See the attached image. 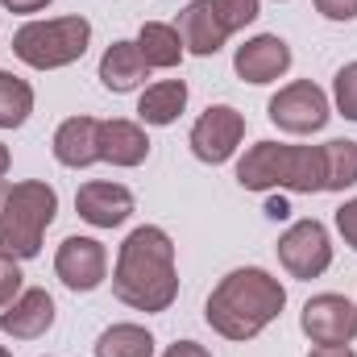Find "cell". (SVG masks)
<instances>
[{"instance_id": "cell-30", "label": "cell", "mask_w": 357, "mask_h": 357, "mask_svg": "<svg viewBox=\"0 0 357 357\" xmlns=\"http://www.w3.org/2000/svg\"><path fill=\"white\" fill-rule=\"evenodd\" d=\"M307 357H357V354L349 349V345H316Z\"/></svg>"}, {"instance_id": "cell-21", "label": "cell", "mask_w": 357, "mask_h": 357, "mask_svg": "<svg viewBox=\"0 0 357 357\" xmlns=\"http://www.w3.org/2000/svg\"><path fill=\"white\" fill-rule=\"evenodd\" d=\"M357 183V142H324V191H345Z\"/></svg>"}, {"instance_id": "cell-20", "label": "cell", "mask_w": 357, "mask_h": 357, "mask_svg": "<svg viewBox=\"0 0 357 357\" xmlns=\"http://www.w3.org/2000/svg\"><path fill=\"white\" fill-rule=\"evenodd\" d=\"M96 357H154V333L142 324H112L100 333Z\"/></svg>"}, {"instance_id": "cell-14", "label": "cell", "mask_w": 357, "mask_h": 357, "mask_svg": "<svg viewBox=\"0 0 357 357\" xmlns=\"http://www.w3.org/2000/svg\"><path fill=\"white\" fill-rule=\"evenodd\" d=\"M175 29H178V38H183V50H187V54H199V59L216 54V50L229 42V29H225V21H220V13H216L212 0H191V4H183Z\"/></svg>"}, {"instance_id": "cell-8", "label": "cell", "mask_w": 357, "mask_h": 357, "mask_svg": "<svg viewBox=\"0 0 357 357\" xmlns=\"http://www.w3.org/2000/svg\"><path fill=\"white\" fill-rule=\"evenodd\" d=\"M245 137V116L233 104H212L195 125H191V154L208 167H220L237 154Z\"/></svg>"}, {"instance_id": "cell-19", "label": "cell", "mask_w": 357, "mask_h": 357, "mask_svg": "<svg viewBox=\"0 0 357 357\" xmlns=\"http://www.w3.org/2000/svg\"><path fill=\"white\" fill-rule=\"evenodd\" d=\"M137 50H142V59H146L150 71H171V67L183 63V54H187L178 29L167 25V21H146L137 29Z\"/></svg>"}, {"instance_id": "cell-10", "label": "cell", "mask_w": 357, "mask_h": 357, "mask_svg": "<svg viewBox=\"0 0 357 357\" xmlns=\"http://www.w3.org/2000/svg\"><path fill=\"white\" fill-rule=\"evenodd\" d=\"M54 274L71 291H96L108 278V250L96 237H67L54 254Z\"/></svg>"}, {"instance_id": "cell-26", "label": "cell", "mask_w": 357, "mask_h": 357, "mask_svg": "<svg viewBox=\"0 0 357 357\" xmlns=\"http://www.w3.org/2000/svg\"><path fill=\"white\" fill-rule=\"evenodd\" d=\"M337 233L345 237L349 250H357V199H345V204L337 208Z\"/></svg>"}, {"instance_id": "cell-31", "label": "cell", "mask_w": 357, "mask_h": 357, "mask_svg": "<svg viewBox=\"0 0 357 357\" xmlns=\"http://www.w3.org/2000/svg\"><path fill=\"white\" fill-rule=\"evenodd\" d=\"M266 216H270V220H287V216H291V208H287V199H282V195H274V199L266 204Z\"/></svg>"}, {"instance_id": "cell-24", "label": "cell", "mask_w": 357, "mask_h": 357, "mask_svg": "<svg viewBox=\"0 0 357 357\" xmlns=\"http://www.w3.org/2000/svg\"><path fill=\"white\" fill-rule=\"evenodd\" d=\"M333 104H337L341 116L357 121V63H345L337 71V79H333Z\"/></svg>"}, {"instance_id": "cell-9", "label": "cell", "mask_w": 357, "mask_h": 357, "mask_svg": "<svg viewBox=\"0 0 357 357\" xmlns=\"http://www.w3.org/2000/svg\"><path fill=\"white\" fill-rule=\"evenodd\" d=\"M299 328L312 345H349L357 337V303H349L345 295H312L303 303Z\"/></svg>"}, {"instance_id": "cell-17", "label": "cell", "mask_w": 357, "mask_h": 357, "mask_svg": "<svg viewBox=\"0 0 357 357\" xmlns=\"http://www.w3.org/2000/svg\"><path fill=\"white\" fill-rule=\"evenodd\" d=\"M146 75H150V67H146L137 42H112V46L104 50V59H100V84L108 91H116V96L142 88Z\"/></svg>"}, {"instance_id": "cell-18", "label": "cell", "mask_w": 357, "mask_h": 357, "mask_svg": "<svg viewBox=\"0 0 357 357\" xmlns=\"http://www.w3.org/2000/svg\"><path fill=\"white\" fill-rule=\"evenodd\" d=\"M183 108H187V84L183 79H158V84H150V88L142 91V100H137L142 125H154V129L175 125Z\"/></svg>"}, {"instance_id": "cell-33", "label": "cell", "mask_w": 357, "mask_h": 357, "mask_svg": "<svg viewBox=\"0 0 357 357\" xmlns=\"http://www.w3.org/2000/svg\"><path fill=\"white\" fill-rule=\"evenodd\" d=\"M0 357H13V354H8V349H4V345H0Z\"/></svg>"}, {"instance_id": "cell-15", "label": "cell", "mask_w": 357, "mask_h": 357, "mask_svg": "<svg viewBox=\"0 0 357 357\" xmlns=\"http://www.w3.org/2000/svg\"><path fill=\"white\" fill-rule=\"evenodd\" d=\"M54 158L71 171L100 162V121L96 116H67L54 129Z\"/></svg>"}, {"instance_id": "cell-7", "label": "cell", "mask_w": 357, "mask_h": 357, "mask_svg": "<svg viewBox=\"0 0 357 357\" xmlns=\"http://www.w3.org/2000/svg\"><path fill=\"white\" fill-rule=\"evenodd\" d=\"M278 262L291 278H320L333 266V237L320 220H295L278 237Z\"/></svg>"}, {"instance_id": "cell-22", "label": "cell", "mask_w": 357, "mask_h": 357, "mask_svg": "<svg viewBox=\"0 0 357 357\" xmlns=\"http://www.w3.org/2000/svg\"><path fill=\"white\" fill-rule=\"evenodd\" d=\"M33 112V88L13 71H0V129H21Z\"/></svg>"}, {"instance_id": "cell-5", "label": "cell", "mask_w": 357, "mask_h": 357, "mask_svg": "<svg viewBox=\"0 0 357 357\" xmlns=\"http://www.w3.org/2000/svg\"><path fill=\"white\" fill-rule=\"evenodd\" d=\"M91 21L88 17H54V21H25L13 33V54L33 71H59L88 54Z\"/></svg>"}, {"instance_id": "cell-6", "label": "cell", "mask_w": 357, "mask_h": 357, "mask_svg": "<svg viewBox=\"0 0 357 357\" xmlns=\"http://www.w3.org/2000/svg\"><path fill=\"white\" fill-rule=\"evenodd\" d=\"M266 112L282 133L303 137V133H320V129L328 125L333 104H328L324 88H316L312 79H295V84H287V88H278L270 96Z\"/></svg>"}, {"instance_id": "cell-12", "label": "cell", "mask_w": 357, "mask_h": 357, "mask_svg": "<svg viewBox=\"0 0 357 357\" xmlns=\"http://www.w3.org/2000/svg\"><path fill=\"white\" fill-rule=\"evenodd\" d=\"M287 67H291V46L278 33H258L233 54V71L245 84H274L287 75Z\"/></svg>"}, {"instance_id": "cell-3", "label": "cell", "mask_w": 357, "mask_h": 357, "mask_svg": "<svg viewBox=\"0 0 357 357\" xmlns=\"http://www.w3.org/2000/svg\"><path fill=\"white\" fill-rule=\"evenodd\" d=\"M59 191L42 178H0V254L25 262L42 254V237L54 225Z\"/></svg>"}, {"instance_id": "cell-27", "label": "cell", "mask_w": 357, "mask_h": 357, "mask_svg": "<svg viewBox=\"0 0 357 357\" xmlns=\"http://www.w3.org/2000/svg\"><path fill=\"white\" fill-rule=\"evenodd\" d=\"M316 13L328 17V21H354L357 0H316Z\"/></svg>"}, {"instance_id": "cell-11", "label": "cell", "mask_w": 357, "mask_h": 357, "mask_svg": "<svg viewBox=\"0 0 357 357\" xmlns=\"http://www.w3.org/2000/svg\"><path fill=\"white\" fill-rule=\"evenodd\" d=\"M75 212L96 229H116V225H125L133 216V191L125 183L91 178L75 191Z\"/></svg>"}, {"instance_id": "cell-2", "label": "cell", "mask_w": 357, "mask_h": 357, "mask_svg": "<svg viewBox=\"0 0 357 357\" xmlns=\"http://www.w3.org/2000/svg\"><path fill=\"white\" fill-rule=\"evenodd\" d=\"M282 307H287V287L262 266H241L229 270L212 287L204 303V320L225 341H254L278 320Z\"/></svg>"}, {"instance_id": "cell-1", "label": "cell", "mask_w": 357, "mask_h": 357, "mask_svg": "<svg viewBox=\"0 0 357 357\" xmlns=\"http://www.w3.org/2000/svg\"><path fill=\"white\" fill-rule=\"evenodd\" d=\"M112 291L133 312H167L178 299V270H175V241L158 225H142L121 241Z\"/></svg>"}, {"instance_id": "cell-25", "label": "cell", "mask_w": 357, "mask_h": 357, "mask_svg": "<svg viewBox=\"0 0 357 357\" xmlns=\"http://www.w3.org/2000/svg\"><path fill=\"white\" fill-rule=\"evenodd\" d=\"M21 278H25V274H21V266H17V258L0 254V312H4L21 291H25V287H21Z\"/></svg>"}, {"instance_id": "cell-13", "label": "cell", "mask_w": 357, "mask_h": 357, "mask_svg": "<svg viewBox=\"0 0 357 357\" xmlns=\"http://www.w3.org/2000/svg\"><path fill=\"white\" fill-rule=\"evenodd\" d=\"M50 324H54V299H50V291H42V287L21 291V295L0 312V333H8L13 341H38V337L50 333Z\"/></svg>"}, {"instance_id": "cell-23", "label": "cell", "mask_w": 357, "mask_h": 357, "mask_svg": "<svg viewBox=\"0 0 357 357\" xmlns=\"http://www.w3.org/2000/svg\"><path fill=\"white\" fill-rule=\"evenodd\" d=\"M212 4H216V13H220V21H225L229 33L254 25L258 13H262V0H212Z\"/></svg>"}, {"instance_id": "cell-32", "label": "cell", "mask_w": 357, "mask_h": 357, "mask_svg": "<svg viewBox=\"0 0 357 357\" xmlns=\"http://www.w3.org/2000/svg\"><path fill=\"white\" fill-rule=\"evenodd\" d=\"M8 175V150H4V146H0V178Z\"/></svg>"}, {"instance_id": "cell-16", "label": "cell", "mask_w": 357, "mask_h": 357, "mask_svg": "<svg viewBox=\"0 0 357 357\" xmlns=\"http://www.w3.org/2000/svg\"><path fill=\"white\" fill-rule=\"evenodd\" d=\"M150 158V137L137 121H100V162L142 167Z\"/></svg>"}, {"instance_id": "cell-29", "label": "cell", "mask_w": 357, "mask_h": 357, "mask_svg": "<svg viewBox=\"0 0 357 357\" xmlns=\"http://www.w3.org/2000/svg\"><path fill=\"white\" fill-rule=\"evenodd\" d=\"M0 4H4L8 13H42L50 0H0Z\"/></svg>"}, {"instance_id": "cell-4", "label": "cell", "mask_w": 357, "mask_h": 357, "mask_svg": "<svg viewBox=\"0 0 357 357\" xmlns=\"http://www.w3.org/2000/svg\"><path fill=\"white\" fill-rule=\"evenodd\" d=\"M237 183L245 191H274V187L295 195L324 191V146L258 142L237 162Z\"/></svg>"}, {"instance_id": "cell-28", "label": "cell", "mask_w": 357, "mask_h": 357, "mask_svg": "<svg viewBox=\"0 0 357 357\" xmlns=\"http://www.w3.org/2000/svg\"><path fill=\"white\" fill-rule=\"evenodd\" d=\"M162 357H212V354H208L204 345H195V341H175Z\"/></svg>"}]
</instances>
